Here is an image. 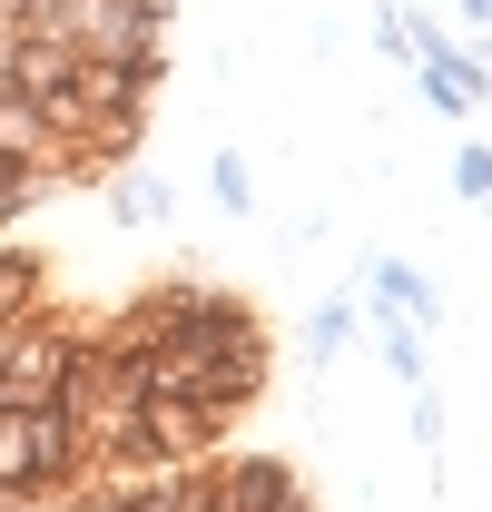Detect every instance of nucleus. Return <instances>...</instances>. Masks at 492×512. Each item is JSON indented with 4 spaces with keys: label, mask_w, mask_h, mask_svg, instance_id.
I'll return each instance as SVG.
<instances>
[{
    "label": "nucleus",
    "mask_w": 492,
    "mask_h": 512,
    "mask_svg": "<svg viewBox=\"0 0 492 512\" xmlns=\"http://www.w3.org/2000/svg\"><path fill=\"white\" fill-rule=\"evenodd\" d=\"M89 473V444L60 404H0V493H60Z\"/></svg>",
    "instance_id": "obj_1"
},
{
    "label": "nucleus",
    "mask_w": 492,
    "mask_h": 512,
    "mask_svg": "<svg viewBox=\"0 0 492 512\" xmlns=\"http://www.w3.org/2000/svg\"><path fill=\"white\" fill-rule=\"evenodd\" d=\"M453 10H463V20H492V0H453Z\"/></svg>",
    "instance_id": "obj_13"
},
{
    "label": "nucleus",
    "mask_w": 492,
    "mask_h": 512,
    "mask_svg": "<svg viewBox=\"0 0 492 512\" xmlns=\"http://www.w3.org/2000/svg\"><path fill=\"white\" fill-rule=\"evenodd\" d=\"M99 188H109V217H119V227H158V217H168V188L138 178V168H109Z\"/></svg>",
    "instance_id": "obj_7"
},
{
    "label": "nucleus",
    "mask_w": 492,
    "mask_h": 512,
    "mask_svg": "<svg viewBox=\"0 0 492 512\" xmlns=\"http://www.w3.org/2000/svg\"><path fill=\"white\" fill-rule=\"evenodd\" d=\"M414 79H424V99H433V109H453V119H473V109H483V60H473V50L414 60Z\"/></svg>",
    "instance_id": "obj_5"
},
{
    "label": "nucleus",
    "mask_w": 492,
    "mask_h": 512,
    "mask_svg": "<svg viewBox=\"0 0 492 512\" xmlns=\"http://www.w3.org/2000/svg\"><path fill=\"white\" fill-rule=\"evenodd\" d=\"M374 335H384V365H394V375H404V384H424V345H414V325H404V316H384Z\"/></svg>",
    "instance_id": "obj_11"
},
{
    "label": "nucleus",
    "mask_w": 492,
    "mask_h": 512,
    "mask_svg": "<svg viewBox=\"0 0 492 512\" xmlns=\"http://www.w3.org/2000/svg\"><path fill=\"white\" fill-rule=\"evenodd\" d=\"M276 512H315V503H306V493H296V503H276Z\"/></svg>",
    "instance_id": "obj_14"
},
{
    "label": "nucleus",
    "mask_w": 492,
    "mask_h": 512,
    "mask_svg": "<svg viewBox=\"0 0 492 512\" xmlns=\"http://www.w3.org/2000/svg\"><path fill=\"white\" fill-rule=\"evenodd\" d=\"M365 286H374V306L404 316V325H433V316H443L433 276H424V266H404V256H365Z\"/></svg>",
    "instance_id": "obj_4"
},
{
    "label": "nucleus",
    "mask_w": 492,
    "mask_h": 512,
    "mask_svg": "<svg viewBox=\"0 0 492 512\" xmlns=\"http://www.w3.org/2000/svg\"><path fill=\"white\" fill-rule=\"evenodd\" d=\"M355 335H365V316H355V296H325V306L306 316V345H315V355H345Z\"/></svg>",
    "instance_id": "obj_8"
},
{
    "label": "nucleus",
    "mask_w": 492,
    "mask_h": 512,
    "mask_svg": "<svg viewBox=\"0 0 492 512\" xmlns=\"http://www.w3.org/2000/svg\"><path fill=\"white\" fill-rule=\"evenodd\" d=\"M414 444H424V453H433V444H443V404H433L424 384H414Z\"/></svg>",
    "instance_id": "obj_12"
},
{
    "label": "nucleus",
    "mask_w": 492,
    "mask_h": 512,
    "mask_svg": "<svg viewBox=\"0 0 492 512\" xmlns=\"http://www.w3.org/2000/svg\"><path fill=\"white\" fill-rule=\"evenodd\" d=\"M50 306V266L30 247H0V325H20V316H40Z\"/></svg>",
    "instance_id": "obj_6"
},
{
    "label": "nucleus",
    "mask_w": 492,
    "mask_h": 512,
    "mask_svg": "<svg viewBox=\"0 0 492 512\" xmlns=\"http://www.w3.org/2000/svg\"><path fill=\"white\" fill-rule=\"evenodd\" d=\"M207 188H217V207H227V217H256V178H246L237 148H217V158H207Z\"/></svg>",
    "instance_id": "obj_9"
},
{
    "label": "nucleus",
    "mask_w": 492,
    "mask_h": 512,
    "mask_svg": "<svg viewBox=\"0 0 492 512\" xmlns=\"http://www.w3.org/2000/svg\"><path fill=\"white\" fill-rule=\"evenodd\" d=\"M69 355H79V325H69L60 306L0 325V404H60Z\"/></svg>",
    "instance_id": "obj_2"
},
{
    "label": "nucleus",
    "mask_w": 492,
    "mask_h": 512,
    "mask_svg": "<svg viewBox=\"0 0 492 512\" xmlns=\"http://www.w3.org/2000/svg\"><path fill=\"white\" fill-rule=\"evenodd\" d=\"M453 197H463V207H483V197H492V148H483V138L453 148Z\"/></svg>",
    "instance_id": "obj_10"
},
{
    "label": "nucleus",
    "mask_w": 492,
    "mask_h": 512,
    "mask_svg": "<svg viewBox=\"0 0 492 512\" xmlns=\"http://www.w3.org/2000/svg\"><path fill=\"white\" fill-rule=\"evenodd\" d=\"M306 483H296V463L286 453H207V503L197 512H276V503H296Z\"/></svg>",
    "instance_id": "obj_3"
}]
</instances>
